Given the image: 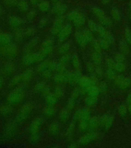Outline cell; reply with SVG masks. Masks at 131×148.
<instances>
[{"mask_svg":"<svg viewBox=\"0 0 131 148\" xmlns=\"http://www.w3.org/2000/svg\"><path fill=\"white\" fill-rule=\"evenodd\" d=\"M67 10V5L60 1L54 3L53 7L51 8L52 14L57 16H63L66 13Z\"/></svg>","mask_w":131,"mask_h":148,"instance_id":"6da1fadb","label":"cell"},{"mask_svg":"<svg viewBox=\"0 0 131 148\" xmlns=\"http://www.w3.org/2000/svg\"><path fill=\"white\" fill-rule=\"evenodd\" d=\"M64 16H57L53 22V25L51 28V32L54 35H58L60 31L64 25Z\"/></svg>","mask_w":131,"mask_h":148,"instance_id":"7a4b0ae2","label":"cell"},{"mask_svg":"<svg viewBox=\"0 0 131 148\" xmlns=\"http://www.w3.org/2000/svg\"><path fill=\"white\" fill-rule=\"evenodd\" d=\"M72 32V26L70 23L65 24L62 27V29L60 31L58 34V38L60 41H63L66 39L70 35H71Z\"/></svg>","mask_w":131,"mask_h":148,"instance_id":"3957f363","label":"cell"},{"mask_svg":"<svg viewBox=\"0 0 131 148\" xmlns=\"http://www.w3.org/2000/svg\"><path fill=\"white\" fill-rule=\"evenodd\" d=\"M8 23L12 27L18 28L23 24V20L19 16L12 15L8 18Z\"/></svg>","mask_w":131,"mask_h":148,"instance_id":"277c9868","label":"cell"},{"mask_svg":"<svg viewBox=\"0 0 131 148\" xmlns=\"http://www.w3.org/2000/svg\"><path fill=\"white\" fill-rule=\"evenodd\" d=\"M37 7L39 12L46 13L51 10L50 2L48 0H41Z\"/></svg>","mask_w":131,"mask_h":148,"instance_id":"5b68a950","label":"cell"},{"mask_svg":"<svg viewBox=\"0 0 131 148\" xmlns=\"http://www.w3.org/2000/svg\"><path fill=\"white\" fill-rule=\"evenodd\" d=\"M86 21V19L85 15L83 13L80 12L78 16L72 22V23L75 27H81L85 24Z\"/></svg>","mask_w":131,"mask_h":148,"instance_id":"8992f818","label":"cell"},{"mask_svg":"<svg viewBox=\"0 0 131 148\" xmlns=\"http://www.w3.org/2000/svg\"><path fill=\"white\" fill-rule=\"evenodd\" d=\"M75 39L76 41L81 47H85L88 43V42L86 39L85 37L83 34V32L77 31L75 33Z\"/></svg>","mask_w":131,"mask_h":148,"instance_id":"52a82bcc","label":"cell"},{"mask_svg":"<svg viewBox=\"0 0 131 148\" xmlns=\"http://www.w3.org/2000/svg\"><path fill=\"white\" fill-rule=\"evenodd\" d=\"M18 10L22 12H28L29 8V4L26 0H18V4L16 5Z\"/></svg>","mask_w":131,"mask_h":148,"instance_id":"ba28073f","label":"cell"},{"mask_svg":"<svg viewBox=\"0 0 131 148\" xmlns=\"http://www.w3.org/2000/svg\"><path fill=\"white\" fill-rule=\"evenodd\" d=\"M119 46L121 53H123L124 55H128L130 53V49L127 44V42L124 40L121 41L120 42Z\"/></svg>","mask_w":131,"mask_h":148,"instance_id":"9c48e42d","label":"cell"},{"mask_svg":"<svg viewBox=\"0 0 131 148\" xmlns=\"http://www.w3.org/2000/svg\"><path fill=\"white\" fill-rule=\"evenodd\" d=\"M87 92L89 95L92 97H97L99 95V91L98 88L95 86H90L87 88Z\"/></svg>","mask_w":131,"mask_h":148,"instance_id":"30bf717a","label":"cell"},{"mask_svg":"<svg viewBox=\"0 0 131 148\" xmlns=\"http://www.w3.org/2000/svg\"><path fill=\"white\" fill-rule=\"evenodd\" d=\"M97 136V134L95 132H91L90 133L88 134L83 138V139L81 140V143H83L84 144L89 143L90 141L96 138Z\"/></svg>","mask_w":131,"mask_h":148,"instance_id":"8fae6325","label":"cell"},{"mask_svg":"<svg viewBox=\"0 0 131 148\" xmlns=\"http://www.w3.org/2000/svg\"><path fill=\"white\" fill-rule=\"evenodd\" d=\"M131 85V80L128 78L124 77V78L123 79L122 81L120 83L119 85L118 86V87L122 90H126L130 88Z\"/></svg>","mask_w":131,"mask_h":148,"instance_id":"7c38bea8","label":"cell"},{"mask_svg":"<svg viewBox=\"0 0 131 148\" xmlns=\"http://www.w3.org/2000/svg\"><path fill=\"white\" fill-rule=\"evenodd\" d=\"M80 12H79L77 10H71V12H69V13L67 14V20L68 21L72 22L76 18V17L78 16L79 14H80Z\"/></svg>","mask_w":131,"mask_h":148,"instance_id":"4fadbf2b","label":"cell"},{"mask_svg":"<svg viewBox=\"0 0 131 148\" xmlns=\"http://www.w3.org/2000/svg\"><path fill=\"white\" fill-rule=\"evenodd\" d=\"M99 22L101 24V25L103 26H106V27H109L112 25V21L110 18L108 16H106V15L105 16H102L101 18H99Z\"/></svg>","mask_w":131,"mask_h":148,"instance_id":"5bb4252c","label":"cell"},{"mask_svg":"<svg viewBox=\"0 0 131 148\" xmlns=\"http://www.w3.org/2000/svg\"><path fill=\"white\" fill-rule=\"evenodd\" d=\"M91 57L93 62L95 64L99 65L101 64L102 62V58L100 56V53H98L96 51H95L92 53Z\"/></svg>","mask_w":131,"mask_h":148,"instance_id":"9a60e30c","label":"cell"},{"mask_svg":"<svg viewBox=\"0 0 131 148\" xmlns=\"http://www.w3.org/2000/svg\"><path fill=\"white\" fill-rule=\"evenodd\" d=\"M111 15L114 20L119 21L121 18V14L120 12L116 8H113L111 11Z\"/></svg>","mask_w":131,"mask_h":148,"instance_id":"2e32d148","label":"cell"},{"mask_svg":"<svg viewBox=\"0 0 131 148\" xmlns=\"http://www.w3.org/2000/svg\"><path fill=\"white\" fill-rule=\"evenodd\" d=\"M92 12L98 18H101L102 16H105L106 14L105 12L98 7H93L92 8Z\"/></svg>","mask_w":131,"mask_h":148,"instance_id":"e0dca14e","label":"cell"},{"mask_svg":"<svg viewBox=\"0 0 131 148\" xmlns=\"http://www.w3.org/2000/svg\"><path fill=\"white\" fill-rule=\"evenodd\" d=\"M37 12L35 9H31L28 11L26 14V18L28 21H32L37 18Z\"/></svg>","mask_w":131,"mask_h":148,"instance_id":"ac0fdd59","label":"cell"},{"mask_svg":"<svg viewBox=\"0 0 131 148\" xmlns=\"http://www.w3.org/2000/svg\"><path fill=\"white\" fill-rule=\"evenodd\" d=\"M83 33L84 36L85 37L86 39L88 42H91L93 40V35L92 33V32L90 31L89 29H85L83 31Z\"/></svg>","mask_w":131,"mask_h":148,"instance_id":"d6986e66","label":"cell"},{"mask_svg":"<svg viewBox=\"0 0 131 148\" xmlns=\"http://www.w3.org/2000/svg\"><path fill=\"white\" fill-rule=\"evenodd\" d=\"M90 126L93 129L98 127L99 126V119L97 117H92L90 120Z\"/></svg>","mask_w":131,"mask_h":148,"instance_id":"ffe728a7","label":"cell"},{"mask_svg":"<svg viewBox=\"0 0 131 148\" xmlns=\"http://www.w3.org/2000/svg\"><path fill=\"white\" fill-rule=\"evenodd\" d=\"M10 41V37L6 34L0 32V43L6 44Z\"/></svg>","mask_w":131,"mask_h":148,"instance_id":"44dd1931","label":"cell"},{"mask_svg":"<svg viewBox=\"0 0 131 148\" xmlns=\"http://www.w3.org/2000/svg\"><path fill=\"white\" fill-rule=\"evenodd\" d=\"M98 25V24H97L96 23L92 20H89L88 22V26L89 28V29L92 32H96Z\"/></svg>","mask_w":131,"mask_h":148,"instance_id":"7402d4cb","label":"cell"},{"mask_svg":"<svg viewBox=\"0 0 131 148\" xmlns=\"http://www.w3.org/2000/svg\"><path fill=\"white\" fill-rule=\"evenodd\" d=\"M114 122V118L113 116H109L107 118V120L106 121V124L105 125V128L106 130H109L110 129L111 127H112Z\"/></svg>","mask_w":131,"mask_h":148,"instance_id":"603a6c76","label":"cell"},{"mask_svg":"<svg viewBox=\"0 0 131 148\" xmlns=\"http://www.w3.org/2000/svg\"><path fill=\"white\" fill-rule=\"evenodd\" d=\"M97 101H98V99L97 97H92V96L88 97L86 100V103L89 106H94L95 104H96Z\"/></svg>","mask_w":131,"mask_h":148,"instance_id":"cb8c5ba5","label":"cell"},{"mask_svg":"<svg viewBox=\"0 0 131 148\" xmlns=\"http://www.w3.org/2000/svg\"><path fill=\"white\" fill-rule=\"evenodd\" d=\"M118 113L119 114V115L122 117H124L127 115V108L125 105L121 104L119 106Z\"/></svg>","mask_w":131,"mask_h":148,"instance_id":"d4e9b609","label":"cell"},{"mask_svg":"<svg viewBox=\"0 0 131 148\" xmlns=\"http://www.w3.org/2000/svg\"><path fill=\"white\" fill-rule=\"evenodd\" d=\"M3 2L8 7L16 6L18 0H2Z\"/></svg>","mask_w":131,"mask_h":148,"instance_id":"484cf974","label":"cell"},{"mask_svg":"<svg viewBox=\"0 0 131 148\" xmlns=\"http://www.w3.org/2000/svg\"><path fill=\"white\" fill-rule=\"evenodd\" d=\"M96 32H98L99 36L102 38H104V37L105 36V35H106V34H107V32L108 31L106 30V29L105 28L104 26H102L101 25H98Z\"/></svg>","mask_w":131,"mask_h":148,"instance_id":"4316f807","label":"cell"},{"mask_svg":"<svg viewBox=\"0 0 131 148\" xmlns=\"http://www.w3.org/2000/svg\"><path fill=\"white\" fill-rule=\"evenodd\" d=\"M114 60L116 63L124 62V55L122 53H116L114 56Z\"/></svg>","mask_w":131,"mask_h":148,"instance_id":"83f0119b","label":"cell"},{"mask_svg":"<svg viewBox=\"0 0 131 148\" xmlns=\"http://www.w3.org/2000/svg\"><path fill=\"white\" fill-rule=\"evenodd\" d=\"M99 42L102 49H103V50L108 49L110 44L107 40L104 39H102L99 41Z\"/></svg>","mask_w":131,"mask_h":148,"instance_id":"f1b7e54d","label":"cell"},{"mask_svg":"<svg viewBox=\"0 0 131 148\" xmlns=\"http://www.w3.org/2000/svg\"><path fill=\"white\" fill-rule=\"evenodd\" d=\"M124 36L127 43L131 44V31L129 28H126L124 30Z\"/></svg>","mask_w":131,"mask_h":148,"instance_id":"f546056e","label":"cell"},{"mask_svg":"<svg viewBox=\"0 0 131 148\" xmlns=\"http://www.w3.org/2000/svg\"><path fill=\"white\" fill-rule=\"evenodd\" d=\"M125 69H126V66L124 63H116L115 69L116 71L119 73H122L124 72Z\"/></svg>","mask_w":131,"mask_h":148,"instance_id":"4dcf8cb0","label":"cell"},{"mask_svg":"<svg viewBox=\"0 0 131 148\" xmlns=\"http://www.w3.org/2000/svg\"><path fill=\"white\" fill-rule=\"evenodd\" d=\"M107 76L110 80H114L115 78L116 77V73L114 71V69H109L107 72Z\"/></svg>","mask_w":131,"mask_h":148,"instance_id":"1f68e13d","label":"cell"},{"mask_svg":"<svg viewBox=\"0 0 131 148\" xmlns=\"http://www.w3.org/2000/svg\"><path fill=\"white\" fill-rule=\"evenodd\" d=\"M102 39L107 40L110 44H112V43L114 42V37H113L112 35L111 34V33L109 32L108 31L107 32L106 35H105V36Z\"/></svg>","mask_w":131,"mask_h":148,"instance_id":"d6a6232c","label":"cell"},{"mask_svg":"<svg viewBox=\"0 0 131 148\" xmlns=\"http://www.w3.org/2000/svg\"><path fill=\"white\" fill-rule=\"evenodd\" d=\"M106 64L108 66L109 69H115V66L116 64L115 60H113L112 58H108L106 61Z\"/></svg>","mask_w":131,"mask_h":148,"instance_id":"836d02e7","label":"cell"},{"mask_svg":"<svg viewBox=\"0 0 131 148\" xmlns=\"http://www.w3.org/2000/svg\"><path fill=\"white\" fill-rule=\"evenodd\" d=\"M93 47L95 49V51L98 53H101L102 49H101L100 45L99 44V41L95 40L93 42Z\"/></svg>","mask_w":131,"mask_h":148,"instance_id":"e575fe53","label":"cell"},{"mask_svg":"<svg viewBox=\"0 0 131 148\" xmlns=\"http://www.w3.org/2000/svg\"><path fill=\"white\" fill-rule=\"evenodd\" d=\"M49 22V19L48 18L46 17H43L41 18L39 21V25L41 27H45L48 25Z\"/></svg>","mask_w":131,"mask_h":148,"instance_id":"d590c367","label":"cell"},{"mask_svg":"<svg viewBox=\"0 0 131 148\" xmlns=\"http://www.w3.org/2000/svg\"><path fill=\"white\" fill-rule=\"evenodd\" d=\"M90 113L88 109H86L82 113V117L84 121H87L90 118Z\"/></svg>","mask_w":131,"mask_h":148,"instance_id":"8d00e7d4","label":"cell"},{"mask_svg":"<svg viewBox=\"0 0 131 148\" xmlns=\"http://www.w3.org/2000/svg\"><path fill=\"white\" fill-rule=\"evenodd\" d=\"M98 88H99L100 92H105L108 89V86L105 82H102L99 84Z\"/></svg>","mask_w":131,"mask_h":148,"instance_id":"74e56055","label":"cell"},{"mask_svg":"<svg viewBox=\"0 0 131 148\" xmlns=\"http://www.w3.org/2000/svg\"><path fill=\"white\" fill-rule=\"evenodd\" d=\"M109 116L107 115H104L102 116L99 119V125L102 127H105V125L106 124V121L107 120V118Z\"/></svg>","mask_w":131,"mask_h":148,"instance_id":"f35d334b","label":"cell"},{"mask_svg":"<svg viewBox=\"0 0 131 148\" xmlns=\"http://www.w3.org/2000/svg\"><path fill=\"white\" fill-rule=\"evenodd\" d=\"M88 127V125L87 123L86 122V121L83 120V121L81 124V128L83 130H86L87 129Z\"/></svg>","mask_w":131,"mask_h":148,"instance_id":"ab89813d","label":"cell"},{"mask_svg":"<svg viewBox=\"0 0 131 148\" xmlns=\"http://www.w3.org/2000/svg\"><path fill=\"white\" fill-rule=\"evenodd\" d=\"M41 0H30V4L33 6H37Z\"/></svg>","mask_w":131,"mask_h":148,"instance_id":"60d3db41","label":"cell"},{"mask_svg":"<svg viewBox=\"0 0 131 148\" xmlns=\"http://www.w3.org/2000/svg\"><path fill=\"white\" fill-rule=\"evenodd\" d=\"M95 72L96 73L97 75L98 76H101L102 75V69L99 67H97L95 69Z\"/></svg>","mask_w":131,"mask_h":148,"instance_id":"b9f144b4","label":"cell"},{"mask_svg":"<svg viewBox=\"0 0 131 148\" xmlns=\"http://www.w3.org/2000/svg\"><path fill=\"white\" fill-rule=\"evenodd\" d=\"M33 32H34V28L30 27L28 28L27 30V32H26V34H27V35H31Z\"/></svg>","mask_w":131,"mask_h":148,"instance_id":"7bdbcfd3","label":"cell"},{"mask_svg":"<svg viewBox=\"0 0 131 148\" xmlns=\"http://www.w3.org/2000/svg\"><path fill=\"white\" fill-rule=\"evenodd\" d=\"M69 47V45L68 44H66L64 46H62V47L61 49V51H66L67 50H68Z\"/></svg>","mask_w":131,"mask_h":148,"instance_id":"ee69618b","label":"cell"},{"mask_svg":"<svg viewBox=\"0 0 131 148\" xmlns=\"http://www.w3.org/2000/svg\"><path fill=\"white\" fill-rule=\"evenodd\" d=\"M88 69L90 72H93L95 69L94 67L93 66V65L91 64V63L88 65Z\"/></svg>","mask_w":131,"mask_h":148,"instance_id":"f6af8a7d","label":"cell"},{"mask_svg":"<svg viewBox=\"0 0 131 148\" xmlns=\"http://www.w3.org/2000/svg\"><path fill=\"white\" fill-rule=\"evenodd\" d=\"M127 102L128 105L131 104V93L129 94L127 98Z\"/></svg>","mask_w":131,"mask_h":148,"instance_id":"bcb514c9","label":"cell"},{"mask_svg":"<svg viewBox=\"0 0 131 148\" xmlns=\"http://www.w3.org/2000/svg\"><path fill=\"white\" fill-rule=\"evenodd\" d=\"M110 2L111 0H101V3L104 5H108Z\"/></svg>","mask_w":131,"mask_h":148,"instance_id":"7dc6e473","label":"cell"},{"mask_svg":"<svg viewBox=\"0 0 131 148\" xmlns=\"http://www.w3.org/2000/svg\"><path fill=\"white\" fill-rule=\"evenodd\" d=\"M3 12H4V10L3 9L2 7H1V6L0 5V16L2 15Z\"/></svg>","mask_w":131,"mask_h":148,"instance_id":"c3c4849f","label":"cell"},{"mask_svg":"<svg viewBox=\"0 0 131 148\" xmlns=\"http://www.w3.org/2000/svg\"><path fill=\"white\" fill-rule=\"evenodd\" d=\"M128 111L131 114V104L129 106V107H128Z\"/></svg>","mask_w":131,"mask_h":148,"instance_id":"681fc988","label":"cell"},{"mask_svg":"<svg viewBox=\"0 0 131 148\" xmlns=\"http://www.w3.org/2000/svg\"><path fill=\"white\" fill-rule=\"evenodd\" d=\"M52 2L54 3H56L58 2H59L60 1V0H51Z\"/></svg>","mask_w":131,"mask_h":148,"instance_id":"f907efd6","label":"cell"},{"mask_svg":"<svg viewBox=\"0 0 131 148\" xmlns=\"http://www.w3.org/2000/svg\"><path fill=\"white\" fill-rule=\"evenodd\" d=\"M129 9H130V10L131 11V0H130V2H129Z\"/></svg>","mask_w":131,"mask_h":148,"instance_id":"816d5d0a","label":"cell"},{"mask_svg":"<svg viewBox=\"0 0 131 148\" xmlns=\"http://www.w3.org/2000/svg\"><path fill=\"white\" fill-rule=\"evenodd\" d=\"M130 19L131 20V14H130Z\"/></svg>","mask_w":131,"mask_h":148,"instance_id":"f5cc1de1","label":"cell"}]
</instances>
